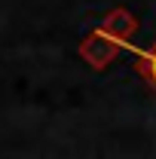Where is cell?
<instances>
[{
  "mask_svg": "<svg viewBox=\"0 0 156 159\" xmlns=\"http://www.w3.org/2000/svg\"><path fill=\"white\" fill-rule=\"evenodd\" d=\"M153 80H156V58H153Z\"/></svg>",
  "mask_w": 156,
  "mask_h": 159,
  "instance_id": "cell-1",
  "label": "cell"
}]
</instances>
